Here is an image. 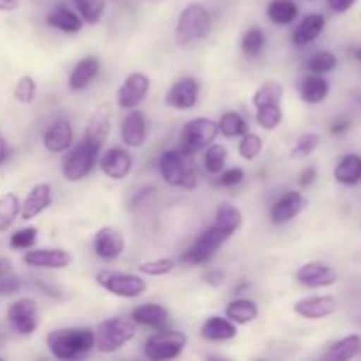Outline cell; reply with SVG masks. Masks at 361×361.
I'll use <instances>...</instances> for the list:
<instances>
[{
  "label": "cell",
  "mask_w": 361,
  "mask_h": 361,
  "mask_svg": "<svg viewBox=\"0 0 361 361\" xmlns=\"http://www.w3.org/2000/svg\"><path fill=\"white\" fill-rule=\"evenodd\" d=\"M49 353L56 360H81L95 348V335L90 328H60L46 337Z\"/></svg>",
  "instance_id": "obj_1"
},
{
  "label": "cell",
  "mask_w": 361,
  "mask_h": 361,
  "mask_svg": "<svg viewBox=\"0 0 361 361\" xmlns=\"http://www.w3.org/2000/svg\"><path fill=\"white\" fill-rule=\"evenodd\" d=\"M212 27V18L203 4L192 2L180 13L178 23H176L175 39L176 44L189 46L192 42L201 41L208 35Z\"/></svg>",
  "instance_id": "obj_2"
},
{
  "label": "cell",
  "mask_w": 361,
  "mask_h": 361,
  "mask_svg": "<svg viewBox=\"0 0 361 361\" xmlns=\"http://www.w3.org/2000/svg\"><path fill=\"white\" fill-rule=\"evenodd\" d=\"M94 335L97 351L111 355V353L120 351L123 345H127L136 337V326L122 317H109L97 324Z\"/></svg>",
  "instance_id": "obj_3"
},
{
  "label": "cell",
  "mask_w": 361,
  "mask_h": 361,
  "mask_svg": "<svg viewBox=\"0 0 361 361\" xmlns=\"http://www.w3.org/2000/svg\"><path fill=\"white\" fill-rule=\"evenodd\" d=\"M159 171L162 180L171 187L192 189L196 185V171L190 162V155L183 154L180 148L168 150L159 159Z\"/></svg>",
  "instance_id": "obj_4"
},
{
  "label": "cell",
  "mask_w": 361,
  "mask_h": 361,
  "mask_svg": "<svg viewBox=\"0 0 361 361\" xmlns=\"http://www.w3.org/2000/svg\"><path fill=\"white\" fill-rule=\"evenodd\" d=\"M99 150L95 145H92L90 141H87L83 137V141L76 145L74 148H69L67 154L62 159V175L67 182H81L83 178H87L88 175L94 169L95 162H97Z\"/></svg>",
  "instance_id": "obj_5"
},
{
  "label": "cell",
  "mask_w": 361,
  "mask_h": 361,
  "mask_svg": "<svg viewBox=\"0 0 361 361\" xmlns=\"http://www.w3.org/2000/svg\"><path fill=\"white\" fill-rule=\"evenodd\" d=\"M219 136L217 122L207 116H197V118L190 120L183 126L182 136H180V150L183 154L190 155L197 154L200 150H204L208 145L215 141Z\"/></svg>",
  "instance_id": "obj_6"
},
{
  "label": "cell",
  "mask_w": 361,
  "mask_h": 361,
  "mask_svg": "<svg viewBox=\"0 0 361 361\" xmlns=\"http://www.w3.org/2000/svg\"><path fill=\"white\" fill-rule=\"evenodd\" d=\"M95 282L104 291L118 296V298H140L147 291V281L134 274L118 270H102L95 275Z\"/></svg>",
  "instance_id": "obj_7"
},
{
  "label": "cell",
  "mask_w": 361,
  "mask_h": 361,
  "mask_svg": "<svg viewBox=\"0 0 361 361\" xmlns=\"http://www.w3.org/2000/svg\"><path fill=\"white\" fill-rule=\"evenodd\" d=\"M187 335L183 331L173 330H157L152 337L145 342V356L152 361H166L178 358L187 348Z\"/></svg>",
  "instance_id": "obj_8"
},
{
  "label": "cell",
  "mask_w": 361,
  "mask_h": 361,
  "mask_svg": "<svg viewBox=\"0 0 361 361\" xmlns=\"http://www.w3.org/2000/svg\"><path fill=\"white\" fill-rule=\"evenodd\" d=\"M229 240V236L224 231L212 224L185 252L182 254V263L190 264V267H200L210 261L215 254L219 252L222 245Z\"/></svg>",
  "instance_id": "obj_9"
},
{
  "label": "cell",
  "mask_w": 361,
  "mask_h": 361,
  "mask_svg": "<svg viewBox=\"0 0 361 361\" xmlns=\"http://www.w3.org/2000/svg\"><path fill=\"white\" fill-rule=\"evenodd\" d=\"M7 321L16 334L25 335V337L35 334L41 324L37 302L34 298H20L11 303L7 309Z\"/></svg>",
  "instance_id": "obj_10"
},
{
  "label": "cell",
  "mask_w": 361,
  "mask_h": 361,
  "mask_svg": "<svg viewBox=\"0 0 361 361\" xmlns=\"http://www.w3.org/2000/svg\"><path fill=\"white\" fill-rule=\"evenodd\" d=\"M148 90H150V78L145 73H140V71L130 73L123 80V83L120 85L118 92H116L118 108L126 109V111L137 108L145 101Z\"/></svg>",
  "instance_id": "obj_11"
},
{
  "label": "cell",
  "mask_w": 361,
  "mask_h": 361,
  "mask_svg": "<svg viewBox=\"0 0 361 361\" xmlns=\"http://www.w3.org/2000/svg\"><path fill=\"white\" fill-rule=\"evenodd\" d=\"M200 99V83L194 78H180L169 87L166 94V104L178 111H189L197 104Z\"/></svg>",
  "instance_id": "obj_12"
},
{
  "label": "cell",
  "mask_w": 361,
  "mask_h": 361,
  "mask_svg": "<svg viewBox=\"0 0 361 361\" xmlns=\"http://www.w3.org/2000/svg\"><path fill=\"white\" fill-rule=\"evenodd\" d=\"M296 281L310 289L330 288V286L337 284L338 274L330 264L319 263V261H310V263H305L303 267L298 268Z\"/></svg>",
  "instance_id": "obj_13"
},
{
  "label": "cell",
  "mask_w": 361,
  "mask_h": 361,
  "mask_svg": "<svg viewBox=\"0 0 361 361\" xmlns=\"http://www.w3.org/2000/svg\"><path fill=\"white\" fill-rule=\"evenodd\" d=\"M94 250L97 257L104 261H115L126 250V238L122 231L113 226H104L94 236Z\"/></svg>",
  "instance_id": "obj_14"
},
{
  "label": "cell",
  "mask_w": 361,
  "mask_h": 361,
  "mask_svg": "<svg viewBox=\"0 0 361 361\" xmlns=\"http://www.w3.org/2000/svg\"><path fill=\"white\" fill-rule=\"evenodd\" d=\"M307 203L309 201H307V197L302 192H298V190H288L271 207V222L277 226L288 224V222H291L293 219L298 217L305 210Z\"/></svg>",
  "instance_id": "obj_15"
},
{
  "label": "cell",
  "mask_w": 361,
  "mask_h": 361,
  "mask_svg": "<svg viewBox=\"0 0 361 361\" xmlns=\"http://www.w3.org/2000/svg\"><path fill=\"white\" fill-rule=\"evenodd\" d=\"M23 261L32 268L62 270V268L71 267L73 256L63 249H34L25 252Z\"/></svg>",
  "instance_id": "obj_16"
},
{
  "label": "cell",
  "mask_w": 361,
  "mask_h": 361,
  "mask_svg": "<svg viewBox=\"0 0 361 361\" xmlns=\"http://www.w3.org/2000/svg\"><path fill=\"white\" fill-rule=\"evenodd\" d=\"M74 140V129L67 118H56L42 136V145L49 154H63L71 148Z\"/></svg>",
  "instance_id": "obj_17"
},
{
  "label": "cell",
  "mask_w": 361,
  "mask_h": 361,
  "mask_svg": "<svg viewBox=\"0 0 361 361\" xmlns=\"http://www.w3.org/2000/svg\"><path fill=\"white\" fill-rule=\"evenodd\" d=\"M109 133H111V108L109 104H101L88 118L85 127V140L97 148H102Z\"/></svg>",
  "instance_id": "obj_18"
},
{
  "label": "cell",
  "mask_w": 361,
  "mask_h": 361,
  "mask_svg": "<svg viewBox=\"0 0 361 361\" xmlns=\"http://www.w3.org/2000/svg\"><path fill=\"white\" fill-rule=\"evenodd\" d=\"M337 307L338 303L334 296L321 295L298 300L295 307H293V310L300 317H305V319H323V317H328L337 312Z\"/></svg>",
  "instance_id": "obj_19"
},
{
  "label": "cell",
  "mask_w": 361,
  "mask_h": 361,
  "mask_svg": "<svg viewBox=\"0 0 361 361\" xmlns=\"http://www.w3.org/2000/svg\"><path fill=\"white\" fill-rule=\"evenodd\" d=\"M53 203V189L49 183H37L32 187L30 192L27 194L25 201L21 203L20 217L23 221H32L39 217L44 210H48Z\"/></svg>",
  "instance_id": "obj_20"
},
{
  "label": "cell",
  "mask_w": 361,
  "mask_h": 361,
  "mask_svg": "<svg viewBox=\"0 0 361 361\" xmlns=\"http://www.w3.org/2000/svg\"><path fill=\"white\" fill-rule=\"evenodd\" d=\"M133 169V155L126 148L113 147L102 155L101 171L111 180H123Z\"/></svg>",
  "instance_id": "obj_21"
},
{
  "label": "cell",
  "mask_w": 361,
  "mask_h": 361,
  "mask_svg": "<svg viewBox=\"0 0 361 361\" xmlns=\"http://www.w3.org/2000/svg\"><path fill=\"white\" fill-rule=\"evenodd\" d=\"M120 137L129 148H137L147 141V120L140 109H129L120 127Z\"/></svg>",
  "instance_id": "obj_22"
},
{
  "label": "cell",
  "mask_w": 361,
  "mask_h": 361,
  "mask_svg": "<svg viewBox=\"0 0 361 361\" xmlns=\"http://www.w3.org/2000/svg\"><path fill=\"white\" fill-rule=\"evenodd\" d=\"M130 319L152 330H164L169 324V310L161 303H143L130 310Z\"/></svg>",
  "instance_id": "obj_23"
},
{
  "label": "cell",
  "mask_w": 361,
  "mask_h": 361,
  "mask_svg": "<svg viewBox=\"0 0 361 361\" xmlns=\"http://www.w3.org/2000/svg\"><path fill=\"white\" fill-rule=\"evenodd\" d=\"M201 337L204 341L210 342H228L236 338L238 335V328L233 323L231 319L222 316H210L203 324H201L200 330Z\"/></svg>",
  "instance_id": "obj_24"
},
{
  "label": "cell",
  "mask_w": 361,
  "mask_h": 361,
  "mask_svg": "<svg viewBox=\"0 0 361 361\" xmlns=\"http://www.w3.org/2000/svg\"><path fill=\"white\" fill-rule=\"evenodd\" d=\"M324 25H326V18H324L323 14H307V16L296 25L295 32H293V42H295L298 48L310 44V42H314L321 34H323Z\"/></svg>",
  "instance_id": "obj_25"
},
{
  "label": "cell",
  "mask_w": 361,
  "mask_h": 361,
  "mask_svg": "<svg viewBox=\"0 0 361 361\" xmlns=\"http://www.w3.org/2000/svg\"><path fill=\"white\" fill-rule=\"evenodd\" d=\"M298 94L307 104H321L330 94V81L321 74H309L300 81Z\"/></svg>",
  "instance_id": "obj_26"
},
{
  "label": "cell",
  "mask_w": 361,
  "mask_h": 361,
  "mask_svg": "<svg viewBox=\"0 0 361 361\" xmlns=\"http://www.w3.org/2000/svg\"><path fill=\"white\" fill-rule=\"evenodd\" d=\"M46 23L49 27L66 32V34H78L83 28V20H81L80 14L71 11L63 4H59V6L49 11L48 16H46Z\"/></svg>",
  "instance_id": "obj_27"
},
{
  "label": "cell",
  "mask_w": 361,
  "mask_h": 361,
  "mask_svg": "<svg viewBox=\"0 0 361 361\" xmlns=\"http://www.w3.org/2000/svg\"><path fill=\"white\" fill-rule=\"evenodd\" d=\"M97 73L99 60L95 56H85V59H81L73 67V71L69 74V80H67V85H69V88L73 92H80L83 88H87L95 80Z\"/></svg>",
  "instance_id": "obj_28"
},
{
  "label": "cell",
  "mask_w": 361,
  "mask_h": 361,
  "mask_svg": "<svg viewBox=\"0 0 361 361\" xmlns=\"http://www.w3.org/2000/svg\"><path fill=\"white\" fill-rule=\"evenodd\" d=\"M214 226L231 238L236 231L243 226V214L231 203H221L215 210Z\"/></svg>",
  "instance_id": "obj_29"
},
{
  "label": "cell",
  "mask_w": 361,
  "mask_h": 361,
  "mask_svg": "<svg viewBox=\"0 0 361 361\" xmlns=\"http://www.w3.org/2000/svg\"><path fill=\"white\" fill-rule=\"evenodd\" d=\"M334 176L342 185H356L361 182V155L348 154L337 162Z\"/></svg>",
  "instance_id": "obj_30"
},
{
  "label": "cell",
  "mask_w": 361,
  "mask_h": 361,
  "mask_svg": "<svg viewBox=\"0 0 361 361\" xmlns=\"http://www.w3.org/2000/svg\"><path fill=\"white\" fill-rule=\"evenodd\" d=\"M257 316H259V309L254 300L238 298L229 302L226 307V317L235 324H249L256 321Z\"/></svg>",
  "instance_id": "obj_31"
},
{
  "label": "cell",
  "mask_w": 361,
  "mask_h": 361,
  "mask_svg": "<svg viewBox=\"0 0 361 361\" xmlns=\"http://www.w3.org/2000/svg\"><path fill=\"white\" fill-rule=\"evenodd\" d=\"M298 4L295 0H270L267 7V16L271 23L288 27L298 18Z\"/></svg>",
  "instance_id": "obj_32"
},
{
  "label": "cell",
  "mask_w": 361,
  "mask_h": 361,
  "mask_svg": "<svg viewBox=\"0 0 361 361\" xmlns=\"http://www.w3.org/2000/svg\"><path fill=\"white\" fill-rule=\"evenodd\" d=\"M361 353V337L360 335H349L335 342L328 351L326 358L334 361H349L356 358Z\"/></svg>",
  "instance_id": "obj_33"
},
{
  "label": "cell",
  "mask_w": 361,
  "mask_h": 361,
  "mask_svg": "<svg viewBox=\"0 0 361 361\" xmlns=\"http://www.w3.org/2000/svg\"><path fill=\"white\" fill-rule=\"evenodd\" d=\"M219 133L224 137H242L243 134L249 133V126H247L245 118L236 111H226L217 122Z\"/></svg>",
  "instance_id": "obj_34"
},
{
  "label": "cell",
  "mask_w": 361,
  "mask_h": 361,
  "mask_svg": "<svg viewBox=\"0 0 361 361\" xmlns=\"http://www.w3.org/2000/svg\"><path fill=\"white\" fill-rule=\"evenodd\" d=\"M21 203L14 192H6L0 196V233L7 231L18 219Z\"/></svg>",
  "instance_id": "obj_35"
},
{
  "label": "cell",
  "mask_w": 361,
  "mask_h": 361,
  "mask_svg": "<svg viewBox=\"0 0 361 361\" xmlns=\"http://www.w3.org/2000/svg\"><path fill=\"white\" fill-rule=\"evenodd\" d=\"M282 97H284V87L281 81L267 80L254 92L252 104L254 108H259V106L270 104V102H282Z\"/></svg>",
  "instance_id": "obj_36"
},
{
  "label": "cell",
  "mask_w": 361,
  "mask_h": 361,
  "mask_svg": "<svg viewBox=\"0 0 361 361\" xmlns=\"http://www.w3.org/2000/svg\"><path fill=\"white\" fill-rule=\"evenodd\" d=\"M284 111H282L281 102H270L256 108V122L264 130H275L282 123Z\"/></svg>",
  "instance_id": "obj_37"
},
{
  "label": "cell",
  "mask_w": 361,
  "mask_h": 361,
  "mask_svg": "<svg viewBox=\"0 0 361 361\" xmlns=\"http://www.w3.org/2000/svg\"><path fill=\"white\" fill-rule=\"evenodd\" d=\"M226 161H228V150H226L224 145L212 143L204 148L203 164L210 175H219L224 169Z\"/></svg>",
  "instance_id": "obj_38"
},
{
  "label": "cell",
  "mask_w": 361,
  "mask_h": 361,
  "mask_svg": "<svg viewBox=\"0 0 361 361\" xmlns=\"http://www.w3.org/2000/svg\"><path fill=\"white\" fill-rule=\"evenodd\" d=\"M81 20L87 25H97L106 11V0H73Z\"/></svg>",
  "instance_id": "obj_39"
},
{
  "label": "cell",
  "mask_w": 361,
  "mask_h": 361,
  "mask_svg": "<svg viewBox=\"0 0 361 361\" xmlns=\"http://www.w3.org/2000/svg\"><path fill=\"white\" fill-rule=\"evenodd\" d=\"M337 63L338 60L334 53L328 51V49H321V51L314 53V55L307 60L305 67L310 74H321V76H323V74L331 73V71L337 67Z\"/></svg>",
  "instance_id": "obj_40"
},
{
  "label": "cell",
  "mask_w": 361,
  "mask_h": 361,
  "mask_svg": "<svg viewBox=\"0 0 361 361\" xmlns=\"http://www.w3.org/2000/svg\"><path fill=\"white\" fill-rule=\"evenodd\" d=\"M264 44H267V37L264 32L259 27H252L243 34L242 37V51L247 56H257L263 51Z\"/></svg>",
  "instance_id": "obj_41"
},
{
  "label": "cell",
  "mask_w": 361,
  "mask_h": 361,
  "mask_svg": "<svg viewBox=\"0 0 361 361\" xmlns=\"http://www.w3.org/2000/svg\"><path fill=\"white\" fill-rule=\"evenodd\" d=\"M321 143V136L316 133H305L296 140L295 147L291 148V159H305L309 155L314 154L317 147Z\"/></svg>",
  "instance_id": "obj_42"
},
{
  "label": "cell",
  "mask_w": 361,
  "mask_h": 361,
  "mask_svg": "<svg viewBox=\"0 0 361 361\" xmlns=\"http://www.w3.org/2000/svg\"><path fill=\"white\" fill-rule=\"evenodd\" d=\"M263 150V140L254 133H245L238 143L240 157L245 161H254Z\"/></svg>",
  "instance_id": "obj_43"
},
{
  "label": "cell",
  "mask_w": 361,
  "mask_h": 361,
  "mask_svg": "<svg viewBox=\"0 0 361 361\" xmlns=\"http://www.w3.org/2000/svg\"><path fill=\"white\" fill-rule=\"evenodd\" d=\"M37 228L34 226H28V228H21L18 231H14L9 238V245L11 249L14 250H25V249H32L37 242Z\"/></svg>",
  "instance_id": "obj_44"
},
{
  "label": "cell",
  "mask_w": 361,
  "mask_h": 361,
  "mask_svg": "<svg viewBox=\"0 0 361 361\" xmlns=\"http://www.w3.org/2000/svg\"><path fill=\"white\" fill-rule=\"evenodd\" d=\"M176 263L169 257H161V259H150L145 261V263L140 264L137 270L143 275H148V277H161V275H168L175 270Z\"/></svg>",
  "instance_id": "obj_45"
},
{
  "label": "cell",
  "mask_w": 361,
  "mask_h": 361,
  "mask_svg": "<svg viewBox=\"0 0 361 361\" xmlns=\"http://www.w3.org/2000/svg\"><path fill=\"white\" fill-rule=\"evenodd\" d=\"M35 90H37V85L35 80L30 74H25L18 80L16 87H14V99L21 104H30L35 99Z\"/></svg>",
  "instance_id": "obj_46"
},
{
  "label": "cell",
  "mask_w": 361,
  "mask_h": 361,
  "mask_svg": "<svg viewBox=\"0 0 361 361\" xmlns=\"http://www.w3.org/2000/svg\"><path fill=\"white\" fill-rule=\"evenodd\" d=\"M245 180V171L242 168H229L222 169L219 173V178L215 180V185L219 187H235Z\"/></svg>",
  "instance_id": "obj_47"
},
{
  "label": "cell",
  "mask_w": 361,
  "mask_h": 361,
  "mask_svg": "<svg viewBox=\"0 0 361 361\" xmlns=\"http://www.w3.org/2000/svg\"><path fill=\"white\" fill-rule=\"evenodd\" d=\"M21 289V281L14 271L0 279V295H14Z\"/></svg>",
  "instance_id": "obj_48"
},
{
  "label": "cell",
  "mask_w": 361,
  "mask_h": 361,
  "mask_svg": "<svg viewBox=\"0 0 361 361\" xmlns=\"http://www.w3.org/2000/svg\"><path fill=\"white\" fill-rule=\"evenodd\" d=\"M316 178H317V168L316 166H309V168H305L302 173H300L298 183L300 187H310L314 182H316Z\"/></svg>",
  "instance_id": "obj_49"
},
{
  "label": "cell",
  "mask_w": 361,
  "mask_h": 361,
  "mask_svg": "<svg viewBox=\"0 0 361 361\" xmlns=\"http://www.w3.org/2000/svg\"><path fill=\"white\" fill-rule=\"evenodd\" d=\"M326 2H328V7H330L334 13L344 14V13H348V11L351 9V7L355 6L358 0H326Z\"/></svg>",
  "instance_id": "obj_50"
},
{
  "label": "cell",
  "mask_w": 361,
  "mask_h": 361,
  "mask_svg": "<svg viewBox=\"0 0 361 361\" xmlns=\"http://www.w3.org/2000/svg\"><path fill=\"white\" fill-rule=\"evenodd\" d=\"M204 281H207L210 286H214V288H217V286H221L222 282H224V271L214 268V270L208 271L207 279H204Z\"/></svg>",
  "instance_id": "obj_51"
},
{
  "label": "cell",
  "mask_w": 361,
  "mask_h": 361,
  "mask_svg": "<svg viewBox=\"0 0 361 361\" xmlns=\"http://www.w3.org/2000/svg\"><path fill=\"white\" fill-rule=\"evenodd\" d=\"M20 7V0H0V11L2 13H13Z\"/></svg>",
  "instance_id": "obj_52"
},
{
  "label": "cell",
  "mask_w": 361,
  "mask_h": 361,
  "mask_svg": "<svg viewBox=\"0 0 361 361\" xmlns=\"http://www.w3.org/2000/svg\"><path fill=\"white\" fill-rule=\"evenodd\" d=\"M349 129V122L348 120H338V122H335L334 126H331V134H335V136H341V134H344L345 130Z\"/></svg>",
  "instance_id": "obj_53"
},
{
  "label": "cell",
  "mask_w": 361,
  "mask_h": 361,
  "mask_svg": "<svg viewBox=\"0 0 361 361\" xmlns=\"http://www.w3.org/2000/svg\"><path fill=\"white\" fill-rule=\"evenodd\" d=\"M11 271H14L11 261L6 259V257H0V279L6 277V275L11 274Z\"/></svg>",
  "instance_id": "obj_54"
},
{
  "label": "cell",
  "mask_w": 361,
  "mask_h": 361,
  "mask_svg": "<svg viewBox=\"0 0 361 361\" xmlns=\"http://www.w3.org/2000/svg\"><path fill=\"white\" fill-rule=\"evenodd\" d=\"M7 143H6V140H4L2 136H0V168H2L4 166V162H6V159H7Z\"/></svg>",
  "instance_id": "obj_55"
},
{
  "label": "cell",
  "mask_w": 361,
  "mask_h": 361,
  "mask_svg": "<svg viewBox=\"0 0 361 361\" xmlns=\"http://www.w3.org/2000/svg\"><path fill=\"white\" fill-rule=\"evenodd\" d=\"M360 102H361V99H360Z\"/></svg>",
  "instance_id": "obj_56"
}]
</instances>
